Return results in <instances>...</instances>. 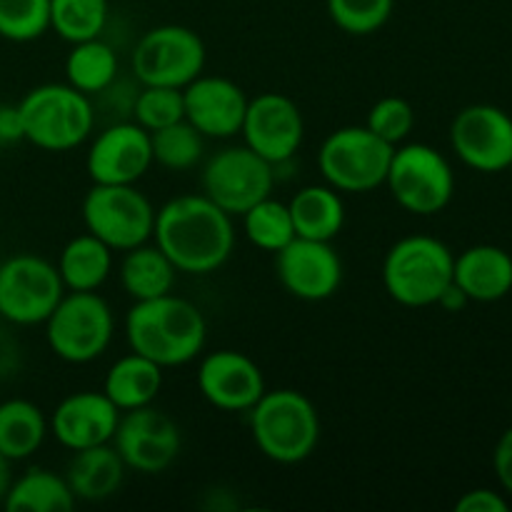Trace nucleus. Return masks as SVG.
Returning a JSON list of instances; mask_svg holds the SVG:
<instances>
[{
	"mask_svg": "<svg viewBox=\"0 0 512 512\" xmlns=\"http://www.w3.org/2000/svg\"><path fill=\"white\" fill-rule=\"evenodd\" d=\"M75 495L65 475L53 470L30 468L20 478H13L3 508L8 512H68L75 508Z\"/></svg>",
	"mask_w": 512,
	"mask_h": 512,
	"instance_id": "cd10ccee",
	"label": "nucleus"
},
{
	"mask_svg": "<svg viewBox=\"0 0 512 512\" xmlns=\"http://www.w3.org/2000/svg\"><path fill=\"white\" fill-rule=\"evenodd\" d=\"M45 340L55 358L70 365L98 360L115 335V318L108 300L93 293L65 290L60 303L45 320Z\"/></svg>",
	"mask_w": 512,
	"mask_h": 512,
	"instance_id": "423d86ee",
	"label": "nucleus"
},
{
	"mask_svg": "<svg viewBox=\"0 0 512 512\" xmlns=\"http://www.w3.org/2000/svg\"><path fill=\"white\" fill-rule=\"evenodd\" d=\"M65 295L58 268L33 253L0 263V318L13 325H40Z\"/></svg>",
	"mask_w": 512,
	"mask_h": 512,
	"instance_id": "f8f14e48",
	"label": "nucleus"
},
{
	"mask_svg": "<svg viewBox=\"0 0 512 512\" xmlns=\"http://www.w3.org/2000/svg\"><path fill=\"white\" fill-rule=\"evenodd\" d=\"M120 410L100 390H80L58 403L50 415V433L70 453L110 443L118 428Z\"/></svg>",
	"mask_w": 512,
	"mask_h": 512,
	"instance_id": "aec40b11",
	"label": "nucleus"
},
{
	"mask_svg": "<svg viewBox=\"0 0 512 512\" xmlns=\"http://www.w3.org/2000/svg\"><path fill=\"white\" fill-rule=\"evenodd\" d=\"M10 460L0 453V505H3L5 495H8L10 483H13V470H10Z\"/></svg>",
	"mask_w": 512,
	"mask_h": 512,
	"instance_id": "a19ab883",
	"label": "nucleus"
},
{
	"mask_svg": "<svg viewBox=\"0 0 512 512\" xmlns=\"http://www.w3.org/2000/svg\"><path fill=\"white\" fill-rule=\"evenodd\" d=\"M108 10V0H50V30L70 45L100 38Z\"/></svg>",
	"mask_w": 512,
	"mask_h": 512,
	"instance_id": "2f4dec72",
	"label": "nucleus"
},
{
	"mask_svg": "<svg viewBox=\"0 0 512 512\" xmlns=\"http://www.w3.org/2000/svg\"><path fill=\"white\" fill-rule=\"evenodd\" d=\"M198 390L223 413H248L268 388L260 365L238 350H215L198 365Z\"/></svg>",
	"mask_w": 512,
	"mask_h": 512,
	"instance_id": "a211bd4d",
	"label": "nucleus"
},
{
	"mask_svg": "<svg viewBox=\"0 0 512 512\" xmlns=\"http://www.w3.org/2000/svg\"><path fill=\"white\" fill-rule=\"evenodd\" d=\"M508 510H510L508 500L490 488L468 490V493L460 495V500L455 503V512H508Z\"/></svg>",
	"mask_w": 512,
	"mask_h": 512,
	"instance_id": "e433bc0d",
	"label": "nucleus"
},
{
	"mask_svg": "<svg viewBox=\"0 0 512 512\" xmlns=\"http://www.w3.org/2000/svg\"><path fill=\"white\" fill-rule=\"evenodd\" d=\"M160 390H163V368L133 350L130 355L115 360L103 380V393L120 413L153 405Z\"/></svg>",
	"mask_w": 512,
	"mask_h": 512,
	"instance_id": "5701e85b",
	"label": "nucleus"
},
{
	"mask_svg": "<svg viewBox=\"0 0 512 512\" xmlns=\"http://www.w3.org/2000/svg\"><path fill=\"white\" fill-rule=\"evenodd\" d=\"M390 195L413 215H438L455 195V173L448 158L433 145L403 143L393 150L388 178Z\"/></svg>",
	"mask_w": 512,
	"mask_h": 512,
	"instance_id": "6e6552de",
	"label": "nucleus"
},
{
	"mask_svg": "<svg viewBox=\"0 0 512 512\" xmlns=\"http://www.w3.org/2000/svg\"><path fill=\"white\" fill-rule=\"evenodd\" d=\"M455 255L433 235H408L383 260L385 293L405 308H430L453 283Z\"/></svg>",
	"mask_w": 512,
	"mask_h": 512,
	"instance_id": "39448f33",
	"label": "nucleus"
},
{
	"mask_svg": "<svg viewBox=\"0 0 512 512\" xmlns=\"http://www.w3.org/2000/svg\"><path fill=\"white\" fill-rule=\"evenodd\" d=\"M153 165L150 133L135 120H118L100 130L85 155L95 185H135Z\"/></svg>",
	"mask_w": 512,
	"mask_h": 512,
	"instance_id": "f3484780",
	"label": "nucleus"
},
{
	"mask_svg": "<svg viewBox=\"0 0 512 512\" xmlns=\"http://www.w3.org/2000/svg\"><path fill=\"white\" fill-rule=\"evenodd\" d=\"M393 150L368 125L338 128L318 150L320 175L338 193H370L385 185Z\"/></svg>",
	"mask_w": 512,
	"mask_h": 512,
	"instance_id": "0eeeda50",
	"label": "nucleus"
},
{
	"mask_svg": "<svg viewBox=\"0 0 512 512\" xmlns=\"http://www.w3.org/2000/svg\"><path fill=\"white\" fill-rule=\"evenodd\" d=\"M240 135L250 150L278 168L288 163L303 145V113L285 93H260L248 100Z\"/></svg>",
	"mask_w": 512,
	"mask_h": 512,
	"instance_id": "dca6fc26",
	"label": "nucleus"
},
{
	"mask_svg": "<svg viewBox=\"0 0 512 512\" xmlns=\"http://www.w3.org/2000/svg\"><path fill=\"white\" fill-rule=\"evenodd\" d=\"M113 448L123 458L125 468L143 475H158L168 470L180 455V428L168 413L155 405L120 413L113 435Z\"/></svg>",
	"mask_w": 512,
	"mask_h": 512,
	"instance_id": "ddd939ff",
	"label": "nucleus"
},
{
	"mask_svg": "<svg viewBox=\"0 0 512 512\" xmlns=\"http://www.w3.org/2000/svg\"><path fill=\"white\" fill-rule=\"evenodd\" d=\"M273 185L275 165L245 143L218 150L205 163L203 175H200V188L205 198L213 200L233 218H240L245 210L268 198L273 193Z\"/></svg>",
	"mask_w": 512,
	"mask_h": 512,
	"instance_id": "9b49d317",
	"label": "nucleus"
},
{
	"mask_svg": "<svg viewBox=\"0 0 512 512\" xmlns=\"http://www.w3.org/2000/svg\"><path fill=\"white\" fill-rule=\"evenodd\" d=\"M493 468H495V478H498L500 488H503L508 495H512V428L505 430V433L500 435L498 445H495Z\"/></svg>",
	"mask_w": 512,
	"mask_h": 512,
	"instance_id": "4c0bfd02",
	"label": "nucleus"
},
{
	"mask_svg": "<svg viewBox=\"0 0 512 512\" xmlns=\"http://www.w3.org/2000/svg\"><path fill=\"white\" fill-rule=\"evenodd\" d=\"M205 43L193 28L185 25H155L148 33L140 35L135 43L130 65L140 85H165V88H180L193 83L203 75Z\"/></svg>",
	"mask_w": 512,
	"mask_h": 512,
	"instance_id": "9d476101",
	"label": "nucleus"
},
{
	"mask_svg": "<svg viewBox=\"0 0 512 512\" xmlns=\"http://www.w3.org/2000/svg\"><path fill=\"white\" fill-rule=\"evenodd\" d=\"M468 303H470L468 295H465L455 283H450L448 288H445V293L438 298V305L443 310H448V313H460Z\"/></svg>",
	"mask_w": 512,
	"mask_h": 512,
	"instance_id": "ea45409f",
	"label": "nucleus"
},
{
	"mask_svg": "<svg viewBox=\"0 0 512 512\" xmlns=\"http://www.w3.org/2000/svg\"><path fill=\"white\" fill-rule=\"evenodd\" d=\"M248 415L255 445L273 463L298 465L318 448V408L300 390H265L263 398L248 410Z\"/></svg>",
	"mask_w": 512,
	"mask_h": 512,
	"instance_id": "7ed1b4c3",
	"label": "nucleus"
},
{
	"mask_svg": "<svg viewBox=\"0 0 512 512\" xmlns=\"http://www.w3.org/2000/svg\"><path fill=\"white\" fill-rule=\"evenodd\" d=\"M130 118L148 133L178 123V120L185 118L183 90L165 88V85H140V90L135 93Z\"/></svg>",
	"mask_w": 512,
	"mask_h": 512,
	"instance_id": "473e14b6",
	"label": "nucleus"
},
{
	"mask_svg": "<svg viewBox=\"0 0 512 512\" xmlns=\"http://www.w3.org/2000/svg\"><path fill=\"white\" fill-rule=\"evenodd\" d=\"M125 463L113 448V443L95 445V448L75 450L70 458L65 480L75 500L83 503H103L113 498L125 480Z\"/></svg>",
	"mask_w": 512,
	"mask_h": 512,
	"instance_id": "4be33fe9",
	"label": "nucleus"
},
{
	"mask_svg": "<svg viewBox=\"0 0 512 512\" xmlns=\"http://www.w3.org/2000/svg\"><path fill=\"white\" fill-rule=\"evenodd\" d=\"M83 223L113 253H125L153 240L155 208L135 185H95L83 198Z\"/></svg>",
	"mask_w": 512,
	"mask_h": 512,
	"instance_id": "1a4fd4ad",
	"label": "nucleus"
},
{
	"mask_svg": "<svg viewBox=\"0 0 512 512\" xmlns=\"http://www.w3.org/2000/svg\"><path fill=\"white\" fill-rule=\"evenodd\" d=\"M453 283L470 303H498L512 290V255L498 245H473L455 258Z\"/></svg>",
	"mask_w": 512,
	"mask_h": 512,
	"instance_id": "412c9836",
	"label": "nucleus"
},
{
	"mask_svg": "<svg viewBox=\"0 0 512 512\" xmlns=\"http://www.w3.org/2000/svg\"><path fill=\"white\" fill-rule=\"evenodd\" d=\"M125 338L133 353L145 355L160 368H180L203 353L208 323L203 310L175 293L138 300L125 315Z\"/></svg>",
	"mask_w": 512,
	"mask_h": 512,
	"instance_id": "f03ea898",
	"label": "nucleus"
},
{
	"mask_svg": "<svg viewBox=\"0 0 512 512\" xmlns=\"http://www.w3.org/2000/svg\"><path fill=\"white\" fill-rule=\"evenodd\" d=\"M150 148H153V163L173 173H185L203 160L205 135L183 118L150 133Z\"/></svg>",
	"mask_w": 512,
	"mask_h": 512,
	"instance_id": "7c9ffc66",
	"label": "nucleus"
},
{
	"mask_svg": "<svg viewBox=\"0 0 512 512\" xmlns=\"http://www.w3.org/2000/svg\"><path fill=\"white\" fill-rule=\"evenodd\" d=\"M248 95L223 75H198L183 88L185 120L193 125L205 140H225L240 133L248 108Z\"/></svg>",
	"mask_w": 512,
	"mask_h": 512,
	"instance_id": "6ab92c4d",
	"label": "nucleus"
},
{
	"mask_svg": "<svg viewBox=\"0 0 512 512\" xmlns=\"http://www.w3.org/2000/svg\"><path fill=\"white\" fill-rule=\"evenodd\" d=\"M120 288L125 290L133 303L138 300H153L160 295L173 293L178 270L170 263L168 255L155 243H143L133 250H125L118 268Z\"/></svg>",
	"mask_w": 512,
	"mask_h": 512,
	"instance_id": "393cba45",
	"label": "nucleus"
},
{
	"mask_svg": "<svg viewBox=\"0 0 512 512\" xmlns=\"http://www.w3.org/2000/svg\"><path fill=\"white\" fill-rule=\"evenodd\" d=\"M365 125H368L380 140H385L388 145L398 148V145H403L405 140L410 138V133L415 130V108L405 98L388 95V98H380L378 103L368 110Z\"/></svg>",
	"mask_w": 512,
	"mask_h": 512,
	"instance_id": "c9c22d12",
	"label": "nucleus"
},
{
	"mask_svg": "<svg viewBox=\"0 0 512 512\" xmlns=\"http://www.w3.org/2000/svg\"><path fill=\"white\" fill-rule=\"evenodd\" d=\"M328 15L343 33L373 35L390 20L395 0H325Z\"/></svg>",
	"mask_w": 512,
	"mask_h": 512,
	"instance_id": "f704fd0d",
	"label": "nucleus"
},
{
	"mask_svg": "<svg viewBox=\"0 0 512 512\" xmlns=\"http://www.w3.org/2000/svg\"><path fill=\"white\" fill-rule=\"evenodd\" d=\"M275 275L283 290L305 303H323L340 290L343 260L333 243L298 238L275 253Z\"/></svg>",
	"mask_w": 512,
	"mask_h": 512,
	"instance_id": "2eb2a0df",
	"label": "nucleus"
},
{
	"mask_svg": "<svg viewBox=\"0 0 512 512\" xmlns=\"http://www.w3.org/2000/svg\"><path fill=\"white\" fill-rule=\"evenodd\" d=\"M450 145L468 168L503 173L512 165V118L498 105H468L453 118Z\"/></svg>",
	"mask_w": 512,
	"mask_h": 512,
	"instance_id": "4468645a",
	"label": "nucleus"
},
{
	"mask_svg": "<svg viewBox=\"0 0 512 512\" xmlns=\"http://www.w3.org/2000/svg\"><path fill=\"white\" fill-rule=\"evenodd\" d=\"M23 140L48 153H68L93 135L98 115L90 95L68 83H45L18 103Z\"/></svg>",
	"mask_w": 512,
	"mask_h": 512,
	"instance_id": "20e7f679",
	"label": "nucleus"
},
{
	"mask_svg": "<svg viewBox=\"0 0 512 512\" xmlns=\"http://www.w3.org/2000/svg\"><path fill=\"white\" fill-rule=\"evenodd\" d=\"M153 243L168 255L178 273H215L235 250L233 215L203 193L178 195L155 210Z\"/></svg>",
	"mask_w": 512,
	"mask_h": 512,
	"instance_id": "f257e3e1",
	"label": "nucleus"
},
{
	"mask_svg": "<svg viewBox=\"0 0 512 512\" xmlns=\"http://www.w3.org/2000/svg\"><path fill=\"white\" fill-rule=\"evenodd\" d=\"M50 30V0H0V38L30 43Z\"/></svg>",
	"mask_w": 512,
	"mask_h": 512,
	"instance_id": "72a5a7b5",
	"label": "nucleus"
},
{
	"mask_svg": "<svg viewBox=\"0 0 512 512\" xmlns=\"http://www.w3.org/2000/svg\"><path fill=\"white\" fill-rule=\"evenodd\" d=\"M48 433V418L35 403L25 398L0 403V453L10 463H20L38 453Z\"/></svg>",
	"mask_w": 512,
	"mask_h": 512,
	"instance_id": "bb28decb",
	"label": "nucleus"
},
{
	"mask_svg": "<svg viewBox=\"0 0 512 512\" xmlns=\"http://www.w3.org/2000/svg\"><path fill=\"white\" fill-rule=\"evenodd\" d=\"M55 268L65 290L93 293L103 288V283L113 273V250L85 230L83 235H75L65 243Z\"/></svg>",
	"mask_w": 512,
	"mask_h": 512,
	"instance_id": "a878e982",
	"label": "nucleus"
},
{
	"mask_svg": "<svg viewBox=\"0 0 512 512\" xmlns=\"http://www.w3.org/2000/svg\"><path fill=\"white\" fill-rule=\"evenodd\" d=\"M240 218H243L245 238L250 240V245L265 250V253L275 255L295 238V225L290 218L288 203H280L273 195L255 203Z\"/></svg>",
	"mask_w": 512,
	"mask_h": 512,
	"instance_id": "c756f323",
	"label": "nucleus"
},
{
	"mask_svg": "<svg viewBox=\"0 0 512 512\" xmlns=\"http://www.w3.org/2000/svg\"><path fill=\"white\" fill-rule=\"evenodd\" d=\"M290 218H293L298 238L333 243L345 225V203L333 185H305L290 198Z\"/></svg>",
	"mask_w": 512,
	"mask_h": 512,
	"instance_id": "b1692460",
	"label": "nucleus"
},
{
	"mask_svg": "<svg viewBox=\"0 0 512 512\" xmlns=\"http://www.w3.org/2000/svg\"><path fill=\"white\" fill-rule=\"evenodd\" d=\"M115 80H118V53L113 45L100 38L73 43L65 58V83L95 98Z\"/></svg>",
	"mask_w": 512,
	"mask_h": 512,
	"instance_id": "c85d7f7f",
	"label": "nucleus"
},
{
	"mask_svg": "<svg viewBox=\"0 0 512 512\" xmlns=\"http://www.w3.org/2000/svg\"><path fill=\"white\" fill-rule=\"evenodd\" d=\"M23 140V125H20L18 105H0V148Z\"/></svg>",
	"mask_w": 512,
	"mask_h": 512,
	"instance_id": "58836bf2",
	"label": "nucleus"
}]
</instances>
